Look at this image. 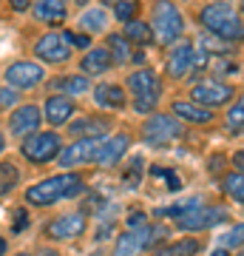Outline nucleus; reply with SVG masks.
<instances>
[{"instance_id": "e433bc0d", "label": "nucleus", "mask_w": 244, "mask_h": 256, "mask_svg": "<svg viewBox=\"0 0 244 256\" xmlns=\"http://www.w3.org/2000/svg\"><path fill=\"white\" fill-rule=\"evenodd\" d=\"M26 225V210H17V225H14V230H20Z\"/></svg>"}, {"instance_id": "f704fd0d", "label": "nucleus", "mask_w": 244, "mask_h": 256, "mask_svg": "<svg viewBox=\"0 0 244 256\" xmlns=\"http://www.w3.org/2000/svg\"><path fill=\"white\" fill-rule=\"evenodd\" d=\"M65 40H68V46L71 48H88L91 46V40L85 34H77V32H63Z\"/></svg>"}, {"instance_id": "c85d7f7f", "label": "nucleus", "mask_w": 244, "mask_h": 256, "mask_svg": "<svg viewBox=\"0 0 244 256\" xmlns=\"http://www.w3.org/2000/svg\"><path fill=\"white\" fill-rule=\"evenodd\" d=\"M80 26H82V28H88V32H105V28H108V18H105V12L97 6V9L82 12Z\"/></svg>"}, {"instance_id": "aec40b11", "label": "nucleus", "mask_w": 244, "mask_h": 256, "mask_svg": "<svg viewBox=\"0 0 244 256\" xmlns=\"http://www.w3.org/2000/svg\"><path fill=\"white\" fill-rule=\"evenodd\" d=\"M114 66H117V63H114V57H111L108 46H94V48H88V54H82V60H80L82 74H94V77H100V74L111 72Z\"/></svg>"}, {"instance_id": "f8f14e48", "label": "nucleus", "mask_w": 244, "mask_h": 256, "mask_svg": "<svg viewBox=\"0 0 244 256\" xmlns=\"http://www.w3.org/2000/svg\"><path fill=\"white\" fill-rule=\"evenodd\" d=\"M193 63H196V46L185 40V43H176L171 48V54L165 60V72L171 80H182V77L193 74Z\"/></svg>"}, {"instance_id": "6e6552de", "label": "nucleus", "mask_w": 244, "mask_h": 256, "mask_svg": "<svg viewBox=\"0 0 244 256\" xmlns=\"http://www.w3.org/2000/svg\"><path fill=\"white\" fill-rule=\"evenodd\" d=\"M34 57L40 63L63 66L71 60V46H68V40H65L63 32H45L34 43Z\"/></svg>"}, {"instance_id": "20e7f679", "label": "nucleus", "mask_w": 244, "mask_h": 256, "mask_svg": "<svg viewBox=\"0 0 244 256\" xmlns=\"http://www.w3.org/2000/svg\"><path fill=\"white\" fill-rule=\"evenodd\" d=\"M128 92L134 94V108L139 114L154 111L159 97H162V77L154 68H139L128 77Z\"/></svg>"}, {"instance_id": "4be33fe9", "label": "nucleus", "mask_w": 244, "mask_h": 256, "mask_svg": "<svg viewBox=\"0 0 244 256\" xmlns=\"http://www.w3.org/2000/svg\"><path fill=\"white\" fill-rule=\"evenodd\" d=\"M94 102L100 108H111V111H119L128 106V97L122 92V86H114V82H102L94 88Z\"/></svg>"}, {"instance_id": "9d476101", "label": "nucleus", "mask_w": 244, "mask_h": 256, "mask_svg": "<svg viewBox=\"0 0 244 256\" xmlns=\"http://www.w3.org/2000/svg\"><path fill=\"white\" fill-rule=\"evenodd\" d=\"M85 228H88V214L85 210H71V214H63V216H57V220L48 222L45 225V236L65 242V239L82 236Z\"/></svg>"}, {"instance_id": "bb28decb", "label": "nucleus", "mask_w": 244, "mask_h": 256, "mask_svg": "<svg viewBox=\"0 0 244 256\" xmlns=\"http://www.w3.org/2000/svg\"><path fill=\"white\" fill-rule=\"evenodd\" d=\"M105 46H108V52H111V57H114L117 66L131 60V40L125 34H108V43Z\"/></svg>"}, {"instance_id": "f257e3e1", "label": "nucleus", "mask_w": 244, "mask_h": 256, "mask_svg": "<svg viewBox=\"0 0 244 256\" xmlns=\"http://www.w3.org/2000/svg\"><path fill=\"white\" fill-rule=\"evenodd\" d=\"M199 23L208 28V34H216L227 43H242L244 40V14L236 6L216 0L199 9Z\"/></svg>"}, {"instance_id": "58836bf2", "label": "nucleus", "mask_w": 244, "mask_h": 256, "mask_svg": "<svg viewBox=\"0 0 244 256\" xmlns=\"http://www.w3.org/2000/svg\"><path fill=\"white\" fill-rule=\"evenodd\" d=\"M210 256H230V254H227L225 248H219V250H213V254H210Z\"/></svg>"}, {"instance_id": "cd10ccee", "label": "nucleus", "mask_w": 244, "mask_h": 256, "mask_svg": "<svg viewBox=\"0 0 244 256\" xmlns=\"http://www.w3.org/2000/svg\"><path fill=\"white\" fill-rule=\"evenodd\" d=\"M222 188L230 200L244 202V171H230V174L222 180Z\"/></svg>"}, {"instance_id": "a211bd4d", "label": "nucleus", "mask_w": 244, "mask_h": 256, "mask_svg": "<svg viewBox=\"0 0 244 256\" xmlns=\"http://www.w3.org/2000/svg\"><path fill=\"white\" fill-rule=\"evenodd\" d=\"M128 146H131V137L128 134H117V137H108L100 142V151L94 156V165H117L122 162V156H125Z\"/></svg>"}, {"instance_id": "2f4dec72", "label": "nucleus", "mask_w": 244, "mask_h": 256, "mask_svg": "<svg viewBox=\"0 0 244 256\" xmlns=\"http://www.w3.org/2000/svg\"><path fill=\"white\" fill-rule=\"evenodd\" d=\"M142 156H131V162H128V168L125 171H122V182L125 185H131V188H134V185H139V176H142Z\"/></svg>"}, {"instance_id": "6ab92c4d", "label": "nucleus", "mask_w": 244, "mask_h": 256, "mask_svg": "<svg viewBox=\"0 0 244 256\" xmlns=\"http://www.w3.org/2000/svg\"><path fill=\"white\" fill-rule=\"evenodd\" d=\"M74 140H102L111 131V120L108 117H80L77 122L68 126Z\"/></svg>"}, {"instance_id": "de8ad7c7", "label": "nucleus", "mask_w": 244, "mask_h": 256, "mask_svg": "<svg viewBox=\"0 0 244 256\" xmlns=\"http://www.w3.org/2000/svg\"><path fill=\"white\" fill-rule=\"evenodd\" d=\"M239 256H244V250H242V254H239Z\"/></svg>"}, {"instance_id": "473e14b6", "label": "nucleus", "mask_w": 244, "mask_h": 256, "mask_svg": "<svg viewBox=\"0 0 244 256\" xmlns=\"http://www.w3.org/2000/svg\"><path fill=\"white\" fill-rule=\"evenodd\" d=\"M219 242H222L225 248H242L244 245V222H239L236 228L225 230V234L219 236Z\"/></svg>"}, {"instance_id": "72a5a7b5", "label": "nucleus", "mask_w": 244, "mask_h": 256, "mask_svg": "<svg viewBox=\"0 0 244 256\" xmlns=\"http://www.w3.org/2000/svg\"><path fill=\"white\" fill-rule=\"evenodd\" d=\"M17 88H0V108H11L17 106Z\"/></svg>"}, {"instance_id": "4c0bfd02", "label": "nucleus", "mask_w": 244, "mask_h": 256, "mask_svg": "<svg viewBox=\"0 0 244 256\" xmlns=\"http://www.w3.org/2000/svg\"><path fill=\"white\" fill-rule=\"evenodd\" d=\"M233 162H236V168H242V171H244V151H239V154H236Z\"/></svg>"}, {"instance_id": "0eeeda50", "label": "nucleus", "mask_w": 244, "mask_h": 256, "mask_svg": "<svg viewBox=\"0 0 244 256\" xmlns=\"http://www.w3.org/2000/svg\"><path fill=\"white\" fill-rule=\"evenodd\" d=\"M6 82H9L11 88H17V92H31L37 86H43L45 82V68L34 60H17V63H11L6 68Z\"/></svg>"}, {"instance_id": "49530a36", "label": "nucleus", "mask_w": 244, "mask_h": 256, "mask_svg": "<svg viewBox=\"0 0 244 256\" xmlns=\"http://www.w3.org/2000/svg\"><path fill=\"white\" fill-rule=\"evenodd\" d=\"M17 256H31V254H17Z\"/></svg>"}, {"instance_id": "c03bdc74", "label": "nucleus", "mask_w": 244, "mask_h": 256, "mask_svg": "<svg viewBox=\"0 0 244 256\" xmlns=\"http://www.w3.org/2000/svg\"><path fill=\"white\" fill-rule=\"evenodd\" d=\"M43 256H57V254H48V250H45V254H43Z\"/></svg>"}, {"instance_id": "ddd939ff", "label": "nucleus", "mask_w": 244, "mask_h": 256, "mask_svg": "<svg viewBox=\"0 0 244 256\" xmlns=\"http://www.w3.org/2000/svg\"><path fill=\"white\" fill-rule=\"evenodd\" d=\"M40 122H43V111L37 108V106H31V102L17 106V108L9 114V134L11 137L26 140L28 134H34L37 128H40Z\"/></svg>"}, {"instance_id": "2eb2a0df", "label": "nucleus", "mask_w": 244, "mask_h": 256, "mask_svg": "<svg viewBox=\"0 0 244 256\" xmlns=\"http://www.w3.org/2000/svg\"><path fill=\"white\" fill-rule=\"evenodd\" d=\"M102 140H74L71 146H65L63 151H60V165H63V168H74V165L94 162V156L100 151Z\"/></svg>"}, {"instance_id": "79ce46f5", "label": "nucleus", "mask_w": 244, "mask_h": 256, "mask_svg": "<svg viewBox=\"0 0 244 256\" xmlns=\"http://www.w3.org/2000/svg\"><path fill=\"white\" fill-rule=\"evenodd\" d=\"M3 148H6V137L0 134V154H3Z\"/></svg>"}, {"instance_id": "ea45409f", "label": "nucleus", "mask_w": 244, "mask_h": 256, "mask_svg": "<svg viewBox=\"0 0 244 256\" xmlns=\"http://www.w3.org/2000/svg\"><path fill=\"white\" fill-rule=\"evenodd\" d=\"M3 254H6V239L0 236V256H3Z\"/></svg>"}, {"instance_id": "412c9836", "label": "nucleus", "mask_w": 244, "mask_h": 256, "mask_svg": "<svg viewBox=\"0 0 244 256\" xmlns=\"http://www.w3.org/2000/svg\"><path fill=\"white\" fill-rule=\"evenodd\" d=\"M31 12H34L37 20L54 26V23H63L65 14H68V0H34Z\"/></svg>"}, {"instance_id": "5701e85b", "label": "nucleus", "mask_w": 244, "mask_h": 256, "mask_svg": "<svg viewBox=\"0 0 244 256\" xmlns=\"http://www.w3.org/2000/svg\"><path fill=\"white\" fill-rule=\"evenodd\" d=\"M51 88L57 94H65V97H80V94H85L91 88V82L82 74H63V77L51 80Z\"/></svg>"}, {"instance_id": "dca6fc26", "label": "nucleus", "mask_w": 244, "mask_h": 256, "mask_svg": "<svg viewBox=\"0 0 244 256\" xmlns=\"http://www.w3.org/2000/svg\"><path fill=\"white\" fill-rule=\"evenodd\" d=\"M148 239H151V225H139V228L122 230L111 256H136L142 248H148Z\"/></svg>"}, {"instance_id": "7c9ffc66", "label": "nucleus", "mask_w": 244, "mask_h": 256, "mask_svg": "<svg viewBox=\"0 0 244 256\" xmlns=\"http://www.w3.org/2000/svg\"><path fill=\"white\" fill-rule=\"evenodd\" d=\"M225 122H227V131H233V134H239V131L244 128V97L242 100H236V106L227 111Z\"/></svg>"}, {"instance_id": "39448f33", "label": "nucleus", "mask_w": 244, "mask_h": 256, "mask_svg": "<svg viewBox=\"0 0 244 256\" xmlns=\"http://www.w3.org/2000/svg\"><path fill=\"white\" fill-rule=\"evenodd\" d=\"M185 137V126L176 114H151V117L142 122V140L148 146H171L176 140Z\"/></svg>"}, {"instance_id": "c9c22d12", "label": "nucleus", "mask_w": 244, "mask_h": 256, "mask_svg": "<svg viewBox=\"0 0 244 256\" xmlns=\"http://www.w3.org/2000/svg\"><path fill=\"white\" fill-rule=\"evenodd\" d=\"M11 3V9L14 12H26V9H31V0H9Z\"/></svg>"}, {"instance_id": "a878e982", "label": "nucleus", "mask_w": 244, "mask_h": 256, "mask_svg": "<svg viewBox=\"0 0 244 256\" xmlns=\"http://www.w3.org/2000/svg\"><path fill=\"white\" fill-rule=\"evenodd\" d=\"M125 37L131 40V43H136V46H148L151 40H154V32H151V23H145V20H131V23H125Z\"/></svg>"}, {"instance_id": "423d86ee", "label": "nucleus", "mask_w": 244, "mask_h": 256, "mask_svg": "<svg viewBox=\"0 0 244 256\" xmlns=\"http://www.w3.org/2000/svg\"><path fill=\"white\" fill-rule=\"evenodd\" d=\"M60 151H63V140H60L57 131H34L20 146V154L26 156L31 165L51 162L54 156H60Z\"/></svg>"}, {"instance_id": "7ed1b4c3", "label": "nucleus", "mask_w": 244, "mask_h": 256, "mask_svg": "<svg viewBox=\"0 0 244 256\" xmlns=\"http://www.w3.org/2000/svg\"><path fill=\"white\" fill-rule=\"evenodd\" d=\"M151 32L159 46H176L185 34V20L173 0H154L151 6Z\"/></svg>"}, {"instance_id": "c756f323", "label": "nucleus", "mask_w": 244, "mask_h": 256, "mask_svg": "<svg viewBox=\"0 0 244 256\" xmlns=\"http://www.w3.org/2000/svg\"><path fill=\"white\" fill-rule=\"evenodd\" d=\"M136 14H139V0H117L114 3V18L122 23H131Z\"/></svg>"}, {"instance_id": "f03ea898", "label": "nucleus", "mask_w": 244, "mask_h": 256, "mask_svg": "<svg viewBox=\"0 0 244 256\" xmlns=\"http://www.w3.org/2000/svg\"><path fill=\"white\" fill-rule=\"evenodd\" d=\"M82 191H85V185H82L80 174H54L31 185L26 191V202L34 205V208H45V205H54V202L71 200Z\"/></svg>"}, {"instance_id": "b1692460", "label": "nucleus", "mask_w": 244, "mask_h": 256, "mask_svg": "<svg viewBox=\"0 0 244 256\" xmlns=\"http://www.w3.org/2000/svg\"><path fill=\"white\" fill-rule=\"evenodd\" d=\"M20 185V168L14 160H0V196L11 194Z\"/></svg>"}, {"instance_id": "a19ab883", "label": "nucleus", "mask_w": 244, "mask_h": 256, "mask_svg": "<svg viewBox=\"0 0 244 256\" xmlns=\"http://www.w3.org/2000/svg\"><path fill=\"white\" fill-rule=\"evenodd\" d=\"M74 3H77V6H80V9H82V6H88L91 0H74Z\"/></svg>"}, {"instance_id": "a18cd8bd", "label": "nucleus", "mask_w": 244, "mask_h": 256, "mask_svg": "<svg viewBox=\"0 0 244 256\" xmlns=\"http://www.w3.org/2000/svg\"><path fill=\"white\" fill-rule=\"evenodd\" d=\"M239 12H242V14H244V0H242V9H239Z\"/></svg>"}, {"instance_id": "393cba45", "label": "nucleus", "mask_w": 244, "mask_h": 256, "mask_svg": "<svg viewBox=\"0 0 244 256\" xmlns=\"http://www.w3.org/2000/svg\"><path fill=\"white\" fill-rule=\"evenodd\" d=\"M199 239H179V242H171V245H162L154 256H193L199 254Z\"/></svg>"}, {"instance_id": "9b49d317", "label": "nucleus", "mask_w": 244, "mask_h": 256, "mask_svg": "<svg viewBox=\"0 0 244 256\" xmlns=\"http://www.w3.org/2000/svg\"><path fill=\"white\" fill-rule=\"evenodd\" d=\"M225 220H227L225 208H202V205H196V208L185 210L182 216H176V225H179V230L196 234V230H208V228H213V225H219V222H225Z\"/></svg>"}, {"instance_id": "4468645a", "label": "nucleus", "mask_w": 244, "mask_h": 256, "mask_svg": "<svg viewBox=\"0 0 244 256\" xmlns=\"http://www.w3.org/2000/svg\"><path fill=\"white\" fill-rule=\"evenodd\" d=\"M74 111H77L74 97H65V94H57V92L48 94V97H45V102H43V120L51 128L65 126V122L74 117Z\"/></svg>"}, {"instance_id": "f3484780", "label": "nucleus", "mask_w": 244, "mask_h": 256, "mask_svg": "<svg viewBox=\"0 0 244 256\" xmlns=\"http://www.w3.org/2000/svg\"><path fill=\"white\" fill-rule=\"evenodd\" d=\"M171 111L182 122H190V126H210L213 122V108L199 106L196 100H173Z\"/></svg>"}, {"instance_id": "1a4fd4ad", "label": "nucleus", "mask_w": 244, "mask_h": 256, "mask_svg": "<svg viewBox=\"0 0 244 256\" xmlns=\"http://www.w3.org/2000/svg\"><path fill=\"white\" fill-rule=\"evenodd\" d=\"M236 97V88L227 86V82L219 80H202L190 88V100H196L199 106H208V108H222Z\"/></svg>"}, {"instance_id": "37998d69", "label": "nucleus", "mask_w": 244, "mask_h": 256, "mask_svg": "<svg viewBox=\"0 0 244 256\" xmlns=\"http://www.w3.org/2000/svg\"><path fill=\"white\" fill-rule=\"evenodd\" d=\"M102 3H105V6H114V3H117V0H102Z\"/></svg>"}]
</instances>
